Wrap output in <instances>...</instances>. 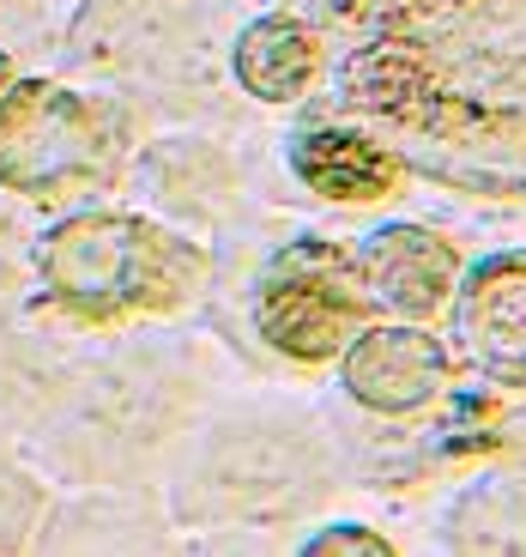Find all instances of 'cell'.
Masks as SVG:
<instances>
[{
    "label": "cell",
    "instance_id": "obj_1",
    "mask_svg": "<svg viewBox=\"0 0 526 557\" xmlns=\"http://www.w3.org/2000/svg\"><path fill=\"white\" fill-rule=\"evenodd\" d=\"M339 103L400 134V164L460 188H526V115L472 103L436 79V61L405 37H375L339 67Z\"/></svg>",
    "mask_w": 526,
    "mask_h": 557
},
{
    "label": "cell",
    "instance_id": "obj_2",
    "mask_svg": "<svg viewBox=\"0 0 526 557\" xmlns=\"http://www.w3.org/2000/svg\"><path fill=\"white\" fill-rule=\"evenodd\" d=\"M49 292L91 321H115L134 309H170L200 278V255L181 237L127 212H79L55 224L37 249Z\"/></svg>",
    "mask_w": 526,
    "mask_h": 557
},
{
    "label": "cell",
    "instance_id": "obj_3",
    "mask_svg": "<svg viewBox=\"0 0 526 557\" xmlns=\"http://www.w3.org/2000/svg\"><path fill=\"white\" fill-rule=\"evenodd\" d=\"M370 309L375 297L358 273V255L321 237H297L266 261L261 292H254V327L285 358L327 363L351 346Z\"/></svg>",
    "mask_w": 526,
    "mask_h": 557
},
{
    "label": "cell",
    "instance_id": "obj_4",
    "mask_svg": "<svg viewBox=\"0 0 526 557\" xmlns=\"http://www.w3.org/2000/svg\"><path fill=\"white\" fill-rule=\"evenodd\" d=\"M110 158L103 115L55 79H18L0 91V182L18 195H61L98 176Z\"/></svg>",
    "mask_w": 526,
    "mask_h": 557
},
{
    "label": "cell",
    "instance_id": "obj_5",
    "mask_svg": "<svg viewBox=\"0 0 526 557\" xmlns=\"http://www.w3.org/2000/svg\"><path fill=\"white\" fill-rule=\"evenodd\" d=\"M339 358H346L351 400H363L370 412H393V418L424 412L429 400H442L448 376H454L448 346L436 334H424V327H370L363 321Z\"/></svg>",
    "mask_w": 526,
    "mask_h": 557
},
{
    "label": "cell",
    "instance_id": "obj_6",
    "mask_svg": "<svg viewBox=\"0 0 526 557\" xmlns=\"http://www.w3.org/2000/svg\"><path fill=\"white\" fill-rule=\"evenodd\" d=\"M460 339L502 388H526V249H502L460 278Z\"/></svg>",
    "mask_w": 526,
    "mask_h": 557
},
{
    "label": "cell",
    "instance_id": "obj_7",
    "mask_svg": "<svg viewBox=\"0 0 526 557\" xmlns=\"http://www.w3.org/2000/svg\"><path fill=\"white\" fill-rule=\"evenodd\" d=\"M358 273L381 309L405 321H429L454 297L460 285V255L424 224H381L358 249Z\"/></svg>",
    "mask_w": 526,
    "mask_h": 557
},
{
    "label": "cell",
    "instance_id": "obj_8",
    "mask_svg": "<svg viewBox=\"0 0 526 557\" xmlns=\"http://www.w3.org/2000/svg\"><path fill=\"white\" fill-rule=\"evenodd\" d=\"M291 170L315 188L321 200H346V207H370V200L400 188V158L393 146L351 127H303L291 139Z\"/></svg>",
    "mask_w": 526,
    "mask_h": 557
},
{
    "label": "cell",
    "instance_id": "obj_9",
    "mask_svg": "<svg viewBox=\"0 0 526 557\" xmlns=\"http://www.w3.org/2000/svg\"><path fill=\"white\" fill-rule=\"evenodd\" d=\"M236 85L261 103H297L315 85V67H321V49H315V30L297 25L285 13H266L254 18L242 37H236Z\"/></svg>",
    "mask_w": 526,
    "mask_h": 557
},
{
    "label": "cell",
    "instance_id": "obj_10",
    "mask_svg": "<svg viewBox=\"0 0 526 557\" xmlns=\"http://www.w3.org/2000/svg\"><path fill=\"white\" fill-rule=\"evenodd\" d=\"M327 552H370V557H388L393 545L381 540V533H370V528H327V533H315V540H309V557H327Z\"/></svg>",
    "mask_w": 526,
    "mask_h": 557
},
{
    "label": "cell",
    "instance_id": "obj_11",
    "mask_svg": "<svg viewBox=\"0 0 526 557\" xmlns=\"http://www.w3.org/2000/svg\"><path fill=\"white\" fill-rule=\"evenodd\" d=\"M333 18H370V25H388V18L412 13V7H429V0H321Z\"/></svg>",
    "mask_w": 526,
    "mask_h": 557
},
{
    "label": "cell",
    "instance_id": "obj_12",
    "mask_svg": "<svg viewBox=\"0 0 526 557\" xmlns=\"http://www.w3.org/2000/svg\"><path fill=\"white\" fill-rule=\"evenodd\" d=\"M7 79H13V73H7V61H0V91H7Z\"/></svg>",
    "mask_w": 526,
    "mask_h": 557
},
{
    "label": "cell",
    "instance_id": "obj_13",
    "mask_svg": "<svg viewBox=\"0 0 526 557\" xmlns=\"http://www.w3.org/2000/svg\"><path fill=\"white\" fill-rule=\"evenodd\" d=\"M429 7H454V0H429Z\"/></svg>",
    "mask_w": 526,
    "mask_h": 557
}]
</instances>
